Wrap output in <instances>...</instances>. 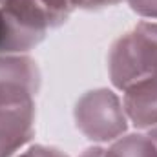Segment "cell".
I'll return each instance as SVG.
<instances>
[{
    "instance_id": "cell-12",
    "label": "cell",
    "mask_w": 157,
    "mask_h": 157,
    "mask_svg": "<svg viewBox=\"0 0 157 157\" xmlns=\"http://www.w3.org/2000/svg\"><path fill=\"white\" fill-rule=\"evenodd\" d=\"M148 137L154 141V144H155V148H157V126L150 128V133H148Z\"/></svg>"
},
{
    "instance_id": "cell-7",
    "label": "cell",
    "mask_w": 157,
    "mask_h": 157,
    "mask_svg": "<svg viewBox=\"0 0 157 157\" xmlns=\"http://www.w3.org/2000/svg\"><path fill=\"white\" fill-rule=\"evenodd\" d=\"M119 2H122V0H42V4L46 6L48 13L51 17L53 28L62 26L75 9L97 11V9H104L110 6H117Z\"/></svg>"
},
{
    "instance_id": "cell-4",
    "label": "cell",
    "mask_w": 157,
    "mask_h": 157,
    "mask_svg": "<svg viewBox=\"0 0 157 157\" xmlns=\"http://www.w3.org/2000/svg\"><path fill=\"white\" fill-rule=\"evenodd\" d=\"M40 88V70L28 55H0V106L33 101Z\"/></svg>"
},
{
    "instance_id": "cell-11",
    "label": "cell",
    "mask_w": 157,
    "mask_h": 157,
    "mask_svg": "<svg viewBox=\"0 0 157 157\" xmlns=\"http://www.w3.org/2000/svg\"><path fill=\"white\" fill-rule=\"evenodd\" d=\"M78 157H104V150L99 148V146H93V148H86Z\"/></svg>"
},
{
    "instance_id": "cell-5",
    "label": "cell",
    "mask_w": 157,
    "mask_h": 157,
    "mask_svg": "<svg viewBox=\"0 0 157 157\" xmlns=\"http://www.w3.org/2000/svg\"><path fill=\"white\" fill-rule=\"evenodd\" d=\"M35 135V102L0 106V157H13Z\"/></svg>"
},
{
    "instance_id": "cell-2",
    "label": "cell",
    "mask_w": 157,
    "mask_h": 157,
    "mask_svg": "<svg viewBox=\"0 0 157 157\" xmlns=\"http://www.w3.org/2000/svg\"><path fill=\"white\" fill-rule=\"evenodd\" d=\"M51 18L42 0H0V55H20L40 44Z\"/></svg>"
},
{
    "instance_id": "cell-9",
    "label": "cell",
    "mask_w": 157,
    "mask_h": 157,
    "mask_svg": "<svg viewBox=\"0 0 157 157\" xmlns=\"http://www.w3.org/2000/svg\"><path fill=\"white\" fill-rule=\"evenodd\" d=\"M133 13L144 18H157V0H128Z\"/></svg>"
},
{
    "instance_id": "cell-10",
    "label": "cell",
    "mask_w": 157,
    "mask_h": 157,
    "mask_svg": "<svg viewBox=\"0 0 157 157\" xmlns=\"http://www.w3.org/2000/svg\"><path fill=\"white\" fill-rule=\"evenodd\" d=\"M18 157H68L64 152H60L59 148L53 146H44V144H35L31 146L28 152H24Z\"/></svg>"
},
{
    "instance_id": "cell-1",
    "label": "cell",
    "mask_w": 157,
    "mask_h": 157,
    "mask_svg": "<svg viewBox=\"0 0 157 157\" xmlns=\"http://www.w3.org/2000/svg\"><path fill=\"white\" fill-rule=\"evenodd\" d=\"M108 70L117 90L157 77V22H139L132 31L121 35L110 49Z\"/></svg>"
},
{
    "instance_id": "cell-3",
    "label": "cell",
    "mask_w": 157,
    "mask_h": 157,
    "mask_svg": "<svg viewBox=\"0 0 157 157\" xmlns=\"http://www.w3.org/2000/svg\"><path fill=\"white\" fill-rule=\"evenodd\" d=\"M77 128L95 143H108L128 130V117L122 102L112 90L99 88L84 93L75 104Z\"/></svg>"
},
{
    "instance_id": "cell-8",
    "label": "cell",
    "mask_w": 157,
    "mask_h": 157,
    "mask_svg": "<svg viewBox=\"0 0 157 157\" xmlns=\"http://www.w3.org/2000/svg\"><path fill=\"white\" fill-rule=\"evenodd\" d=\"M104 157H157V148L148 135L130 133L104 150Z\"/></svg>"
},
{
    "instance_id": "cell-6",
    "label": "cell",
    "mask_w": 157,
    "mask_h": 157,
    "mask_svg": "<svg viewBox=\"0 0 157 157\" xmlns=\"http://www.w3.org/2000/svg\"><path fill=\"white\" fill-rule=\"evenodd\" d=\"M122 108L139 130L157 126V77L143 78L124 90Z\"/></svg>"
}]
</instances>
